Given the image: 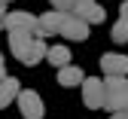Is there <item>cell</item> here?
Instances as JSON below:
<instances>
[{
    "mask_svg": "<svg viewBox=\"0 0 128 119\" xmlns=\"http://www.w3.org/2000/svg\"><path fill=\"white\" fill-rule=\"evenodd\" d=\"M9 52L18 58L24 67H34L46 58V52H49V46L43 43V37H37V34H28V31H12L9 34Z\"/></svg>",
    "mask_w": 128,
    "mask_h": 119,
    "instance_id": "6da1fadb",
    "label": "cell"
},
{
    "mask_svg": "<svg viewBox=\"0 0 128 119\" xmlns=\"http://www.w3.org/2000/svg\"><path fill=\"white\" fill-rule=\"evenodd\" d=\"M104 89H107V104H104V110H110V113L128 110V79L125 76H107L104 79Z\"/></svg>",
    "mask_w": 128,
    "mask_h": 119,
    "instance_id": "7a4b0ae2",
    "label": "cell"
},
{
    "mask_svg": "<svg viewBox=\"0 0 128 119\" xmlns=\"http://www.w3.org/2000/svg\"><path fill=\"white\" fill-rule=\"evenodd\" d=\"M82 104L88 110H101L107 104V89L101 76H86L82 79Z\"/></svg>",
    "mask_w": 128,
    "mask_h": 119,
    "instance_id": "3957f363",
    "label": "cell"
},
{
    "mask_svg": "<svg viewBox=\"0 0 128 119\" xmlns=\"http://www.w3.org/2000/svg\"><path fill=\"white\" fill-rule=\"evenodd\" d=\"M64 19H67V12H61V9H49V12L37 15V34H40L43 40H46V37H61Z\"/></svg>",
    "mask_w": 128,
    "mask_h": 119,
    "instance_id": "277c9868",
    "label": "cell"
},
{
    "mask_svg": "<svg viewBox=\"0 0 128 119\" xmlns=\"http://www.w3.org/2000/svg\"><path fill=\"white\" fill-rule=\"evenodd\" d=\"M88 22L82 19V15H76V12H67V19H64V25H61V37L64 40H76V43H82V40H88Z\"/></svg>",
    "mask_w": 128,
    "mask_h": 119,
    "instance_id": "5b68a950",
    "label": "cell"
},
{
    "mask_svg": "<svg viewBox=\"0 0 128 119\" xmlns=\"http://www.w3.org/2000/svg\"><path fill=\"white\" fill-rule=\"evenodd\" d=\"M3 28L12 34V31H28V34H37V15H30L24 9H15V12H6L3 15ZM40 37V34H37Z\"/></svg>",
    "mask_w": 128,
    "mask_h": 119,
    "instance_id": "8992f818",
    "label": "cell"
},
{
    "mask_svg": "<svg viewBox=\"0 0 128 119\" xmlns=\"http://www.w3.org/2000/svg\"><path fill=\"white\" fill-rule=\"evenodd\" d=\"M18 110H22L24 119H43V113H46L43 98L37 92H30V89H22V95H18Z\"/></svg>",
    "mask_w": 128,
    "mask_h": 119,
    "instance_id": "52a82bcc",
    "label": "cell"
},
{
    "mask_svg": "<svg viewBox=\"0 0 128 119\" xmlns=\"http://www.w3.org/2000/svg\"><path fill=\"white\" fill-rule=\"evenodd\" d=\"M101 70H104L107 76H128V55L104 52V55H101Z\"/></svg>",
    "mask_w": 128,
    "mask_h": 119,
    "instance_id": "ba28073f",
    "label": "cell"
},
{
    "mask_svg": "<svg viewBox=\"0 0 128 119\" xmlns=\"http://www.w3.org/2000/svg\"><path fill=\"white\" fill-rule=\"evenodd\" d=\"M18 95H22V82L15 76H3L0 79V110L9 107L12 101H18Z\"/></svg>",
    "mask_w": 128,
    "mask_h": 119,
    "instance_id": "9c48e42d",
    "label": "cell"
},
{
    "mask_svg": "<svg viewBox=\"0 0 128 119\" xmlns=\"http://www.w3.org/2000/svg\"><path fill=\"white\" fill-rule=\"evenodd\" d=\"M82 67H76V64H64L58 67V86H67V89H76V86H82Z\"/></svg>",
    "mask_w": 128,
    "mask_h": 119,
    "instance_id": "30bf717a",
    "label": "cell"
},
{
    "mask_svg": "<svg viewBox=\"0 0 128 119\" xmlns=\"http://www.w3.org/2000/svg\"><path fill=\"white\" fill-rule=\"evenodd\" d=\"M110 40L113 43H128V0L119 3V22L110 31Z\"/></svg>",
    "mask_w": 128,
    "mask_h": 119,
    "instance_id": "8fae6325",
    "label": "cell"
},
{
    "mask_svg": "<svg viewBox=\"0 0 128 119\" xmlns=\"http://www.w3.org/2000/svg\"><path fill=\"white\" fill-rule=\"evenodd\" d=\"M46 61L55 64V67L70 64V49H67V46H49V52H46Z\"/></svg>",
    "mask_w": 128,
    "mask_h": 119,
    "instance_id": "7c38bea8",
    "label": "cell"
},
{
    "mask_svg": "<svg viewBox=\"0 0 128 119\" xmlns=\"http://www.w3.org/2000/svg\"><path fill=\"white\" fill-rule=\"evenodd\" d=\"M82 19H86L88 25H101V22L107 19V12H104V6H98V3H92V6H86V12H82Z\"/></svg>",
    "mask_w": 128,
    "mask_h": 119,
    "instance_id": "4fadbf2b",
    "label": "cell"
},
{
    "mask_svg": "<svg viewBox=\"0 0 128 119\" xmlns=\"http://www.w3.org/2000/svg\"><path fill=\"white\" fill-rule=\"evenodd\" d=\"M52 6H55V9H61V12H73L76 0H52Z\"/></svg>",
    "mask_w": 128,
    "mask_h": 119,
    "instance_id": "5bb4252c",
    "label": "cell"
},
{
    "mask_svg": "<svg viewBox=\"0 0 128 119\" xmlns=\"http://www.w3.org/2000/svg\"><path fill=\"white\" fill-rule=\"evenodd\" d=\"M110 119H128V110H119V113H110Z\"/></svg>",
    "mask_w": 128,
    "mask_h": 119,
    "instance_id": "9a60e30c",
    "label": "cell"
},
{
    "mask_svg": "<svg viewBox=\"0 0 128 119\" xmlns=\"http://www.w3.org/2000/svg\"><path fill=\"white\" fill-rule=\"evenodd\" d=\"M6 76V67H3V55H0V79Z\"/></svg>",
    "mask_w": 128,
    "mask_h": 119,
    "instance_id": "2e32d148",
    "label": "cell"
},
{
    "mask_svg": "<svg viewBox=\"0 0 128 119\" xmlns=\"http://www.w3.org/2000/svg\"><path fill=\"white\" fill-rule=\"evenodd\" d=\"M3 15H6V12H3V3H0V19H3Z\"/></svg>",
    "mask_w": 128,
    "mask_h": 119,
    "instance_id": "e0dca14e",
    "label": "cell"
},
{
    "mask_svg": "<svg viewBox=\"0 0 128 119\" xmlns=\"http://www.w3.org/2000/svg\"><path fill=\"white\" fill-rule=\"evenodd\" d=\"M0 3H3V6H6V3H12V0H0Z\"/></svg>",
    "mask_w": 128,
    "mask_h": 119,
    "instance_id": "ac0fdd59",
    "label": "cell"
},
{
    "mask_svg": "<svg viewBox=\"0 0 128 119\" xmlns=\"http://www.w3.org/2000/svg\"><path fill=\"white\" fill-rule=\"evenodd\" d=\"M0 31H3V19H0Z\"/></svg>",
    "mask_w": 128,
    "mask_h": 119,
    "instance_id": "d6986e66",
    "label": "cell"
}]
</instances>
